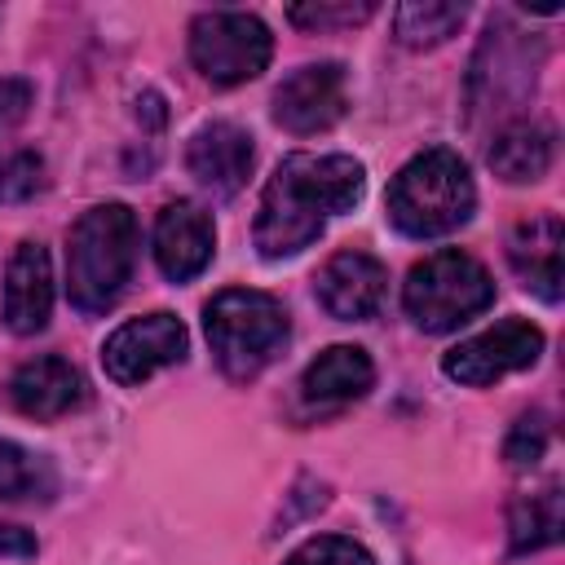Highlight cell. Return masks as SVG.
<instances>
[{"instance_id": "6da1fadb", "label": "cell", "mask_w": 565, "mask_h": 565, "mask_svg": "<svg viewBox=\"0 0 565 565\" xmlns=\"http://www.w3.org/2000/svg\"><path fill=\"white\" fill-rule=\"evenodd\" d=\"M366 190V168L353 154H287L260 190L256 212V252L282 260L305 252L322 225L349 212Z\"/></svg>"}, {"instance_id": "7a4b0ae2", "label": "cell", "mask_w": 565, "mask_h": 565, "mask_svg": "<svg viewBox=\"0 0 565 565\" xmlns=\"http://www.w3.org/2000/svg\"><path fill=\"white\" fill-rule=\"evenodd\" d=\"M137 265V216L128 203L88 207L66 238V296L79 313H106Z\"/></svg>"}, {"instance_id": "3957f363", "label": "cell", "mask_w": 565, "mask_h": 565, "mask_svg": "<svg viewBox=\"0 0 565 565\" xmlns=\"http://www.w3.org/2000/svg\"><path fill=\"white\" fill-rule=\"evenodd\" d=\"M384 207H388V221L406 238H441L468 225L477 207V185H472L468 163L455 150L433 146L397 168V177L388 181Z\"/></svg>"}, {"instance_id": "277c9868", "label": "cell", "mask_w": 565, "mask_h": 565, "mask_svg": "<svg viewBox=\"0 0 565 565\" xmlns=\"http://www.w3.org/2000/svg\"><path fill=\"white\" fill-rule=\"evenodd\" d=\"M203 331L230 380H256L287 344V309L269 291L225 287L203 305Z\"/></svg>"}, {"instance_id": "5b68a950", "label": "cell", "mask_w": 565, "mask_h": 565, "mask_svg": "<svg viewBox=\"0 0 565 565\" xmlns=\"http://www.w3.org/2000/svg\"><path fill=\"white\" fill-rule=\"evenodd\" d=\"M494 300V282L486 274V265L459 247H441L433 256H424L402 287V305L411 313V322L419 331H455L468 318L486 313Z\"/></svg>"}, {"instance_id": "8992f818", "label": "cell", "mask_w": 565, "mask_h": 565, "mask_svg": "<svg viewBox=\"0 0 565 565\" xmlns=\"http://www.w3.org/2000/svg\"><path fill=\"white\" fill-rule=\"evenodd\" d=\"M274 57V35L256 13L207 9L190 22V62L203 79L234 88L256 79Z\"/></svg>"}, {"instance_id": "52a82bcc", "label": "cell", "mask_w": 565, "mask_h": 565, "mask_svg": "<svg viewBox=\"0 0 565 565\" xmlns=\"http://www.w3.org/2000/svg\"><path fill=\"white\" fill-rule=\"evenodd\" d=\"M543 44L508 26V18H494L477 57H472V79H468V106L472 110H503L508 102H521L534 88Z\"/></svg>"}, {"instance_id": "ba28073f", "label": "cell", "mask_w": 565, "mask_h": 565, "mask_svg": "<svg viewBox=\"0 0 565 565\" xmlns=\"http://www.w3.org/2000/svg\"><path fill=\"white\" fill-rule=\"evenodd\" d=\"M543 353V331L530 322V318H503L494 327H486L481 335H468L459 340L446 358H441V371L455 380V384H468V388H481V384H494L512 371H525L534 366Z\"/></svg>"}, {"instance_id": "9c48e42d", "label": "cell", "mask_w": 565, "mask_h": 565, "mask_svg": "<svg viewBox=\"0 0 565 565\" xmlns=\"http://www.w3.org/2000/svg\"><path fill=\"white\" fill-rule=\"evenodd\" d=\"M190 349V335L181 327V318H172L168 309H154L146 318H132L124 327H115L102 344V366L115 384H146L154 371L181 362Z\"/></svg>"}, {"instance_id": "30bf717a", "label": "cell", "mask_w": 565, "mask_h": 565, "mask_svg": "<svg viewBox=\"0 0 565 565\" xmlns=\"http://www.w3.org/2000/svg\"><path fill=\"white\" fill-rule=\"evenodd\" d=\"M344 110H349V75L340 62L296 66L274 88V124L296 132V137L335 128L344 119Z\"/></svg>"}, {"instance_id": "8fae6325", "label": "cell", "mask_w": 565, "mask_h": 565, "mask_svg": "<svg viewBox=\"0 0 565 565\" xmlns=\"http://www.w3.org/2000/svg\"><path fill=\"white\" fill-rule=\"evenodd\" d=\"M318 305L340 318V322H366L380 313L384 291H388V269L371 256V252H335L322 269H318Z\"/></svg>"}, {"instance_id": "7c38bea8", "label": "cell", "mask_w": 565, "mask_h": 565, "mask_svg": "<svg viewBox=\"0 0 565 565\" xmlns=\"http://www.w3.org/2000/svg\"><path fill=\"white\" fill-rule=\"evenodd\" d=\"M252 159H256V146H252V132L230 124V119H212L203 124L190 146H185V168L190 177L212 194V199H234L252 172Z\"/></svg>"}, {"instance_id": "4fadbf2b", "label": "cell", "mask_w": 565, "mask_h": 565, "mask_svg": "<svg viewBox=\"0 0 565 565\" xmlns=\"http://www.w3.org/2000/svg\"><path fill=\"white\" fill-rule=\"evenodd\" d=\"M212 252H216V225L199 203L177 199L159 212V221H154V265L168 282L199 278L212 265Z\"/></svg>"}, {"instance_id": "5bb4252c", "label": "cell", "mask_w": 565, "mask_h": 565, "mask_svg": "<svg viewBox=\"0 0 565 565\" xmlns=\"http://www.w3.org/2000/svg\"><path fill=\"white\" fill-rule=\"evenodd\" d=\"M53 313V265L44 243L22 238L9 256L4 269V300H0V318L13 335H35L49 327Z\"/></svg>"}, {"instance_id": "9a60e30c", "label": "cell", "mask_w": 565, "mask_h": 565, "mask_svg": "<svg viewBox=\"0 0 565 565\" xmlns=\"http://www.w3.org/2000/svg\"><path fill=\"white\" fill-rule=\"evenodd\" d=\"M9 402L26 419H62V415H71L88 402V384H84L75 362H66L57 353H44V358H31L13 371Z\"/></svg>"}, {"instance_id": "2e32d148", "label": "cell", "mask_w": 565, "mask_h": 565, "mask_svg": "<svg viewBox=\"0 0 565 565\" xmlns=\"http://www.w3.org/2000/svg\"><path fill=\"white\" fill-rule=\"evenodd\" d=\"M375 384V366L366 358V349L358 344H331L322 349L305 375H300V406L313 415H331L358 397H366Z\"/></svg>"}, {"instance_id": "e0dca14e", "label": "cell", "mask_w": 565, "mask_h": 565, "mask_svg": "<svg viewBox=\"0 0 565 565\" xmlns=\"http://www.w3.org/2000/svg\"><path fill=\"white\" fill-rule=\"evenodd\" d=\"M561 247H565V225H561L556 212H539V216L521 221L508 234V265H512V274L539 300H547V305L561 300V282H565Z\"/></svg>"}, {"instance_id": "ac0fdd59", "label": "cell", "mask_w": 565, "mask_h": 565, "mask_svg": "<svg viewBox=\"0 0 565 565\" xmlns=\"http://www.w3.org/2000/svg\"><path fill=\"white\" fill-rule=\"evenodd\" d=\"M556 137H552V128L547 124H539V119H512V124H503L499 132H494V141H490V168H494V177H503V181H512V185H521V181H539L547 168H552V146Z\"/></svg>"}, {"instance_id": "d6986e66", "label": "cell", "mask_w": 565, "mask_h": 565, "mask_svg": "<svg viewBox=\"0 0 565 565\" xmlns=\"http://www.w3.org/2000/svg\"><path fill=\"white\" fill-rule=\"evenodd\" d=\"M561 481H547L530 494H516L512 508H508V539H512V552L525 556V552H539V547H552L561 539Z\"/></svg>"}, {"instance_id": "ffe728a7", "label": "cell", "mask_w": 565, "mask_h": 565, "mask_svg": "<svg viewBox=\"0 0 565 565\" xmlns=\"http://www.w3.org/2000/svg\"><path fill=\"white\" fill-rule=\"evenodd\" d=\"M468 18V4L455 0H411L393 9V35L406 49H437L446 44Z\"/></svg>"}, {"instance_id": "44dd1931", "label": "cell", "mask_w": 565, "mask_h": 565, "mask_svg": "<svg viewBox=\"0 0 565 565\" xmlns=\"http://www.w3.org/2000/svg\"><path fill=\"white\" fill-rule=\"evenodd\" d=\"M57 494V472L44 455L0 437V499L4 503H26V499H40L49 503Z\"/></svg>"}, {"instance_id": "7402d4cb", "label": "cell", "mask_w": 565, "mask_h": 565, "mask_svg": "<svg viewBox=\"0 0 565 565\" xmlns=\"http://www.w3.org/2000/svg\"><path fill=\"white\" fill-rule=\"evenodd\" d=\"M287 565H375V556L358 543V539H344V534H313L305 539Z\"/></svg>"}, {"instance_id": "603a6c76", "label": "cell", "mask_w": 565, "mask_h": 565, "mask_svg": "<svg viewBox=\"0 0 565 565\" xmlns=\"http://www.w3.org/2000/svg\"><path fill=\"white\" fill-rule=\"evenodd\" d=\"M287 18L305 31H331V26H358V22L375 18V4L371 0H362V4H349V0L344 4H291Z\"/></svg>"}, {"instance_id": "cb8c5ba5", "label": "cell", "mask_w": 565, "mask_h": 565, "mask_svg": "<svg viewBox=\"0 0 565 565\" xmlns=\"http://www.w3.org/2000/svg\"><path fill=\"white\" fill-rule=\"evenodd\" d=\"M543 450H547V419H543L539 411H534V415H521V419L512 424L508 441H503V459H508L512 468H530V463L543 459Z\"/></svg>"}, {"instance_id": "d4e9b609", "label": "cell", "mask_w": 565, "mask_h": 565, "mask_svg": "<svg viewBox=\"0 0 565 565\" xmlns=\"http://www.w3.org/2000/svg\"><path fill=\"white\" fill-rule=\"evenodd\" d=\"M40 185H44V159L40 154L18 150V154L4 159V168H0V203L31 199Z\"/></svg>"}, {"instance_id": "484cf974", "label": "cell", "mask_w": 565, "mask_h": 565, "mask_svg": "<svg viewBox=\"0 0 565 565\" xmlns=\"http://www.w3.org/2000/svg\"><path fill=\"white\" fill-rule=\"evenodd\" d=\"M31 102H35V88H31L26 79L4 75V79H0V132L18 128V124L31 115Z\"/></svg>"}, {"instance_id": "4316f807", "label": "cell", "mask_w": 565, "mask_h": 565, "mask_svg": "<svg viewBox=\"0 0 565 565\" xmlns=\"http://www.w3.org/2000/svg\"><path fill=\"white\" fill-rule=\"evenodd\" d=\"M35 534L22 525H0V556H35Z\"/></svg>"}, {"instance_id": "83f0119b", "label": "cell", "mask_w": 565, "mask_h": 565, "mask_svg": "<svg viewBox=\"0 0 565 565\" xmlns=\"http://www.w3.org/2000/svg\"><path fill=\"white\" fill-rule=\"evenodd\" d=\"M0 168H4V159H0Z\"/></svg>"}]
</instances>
